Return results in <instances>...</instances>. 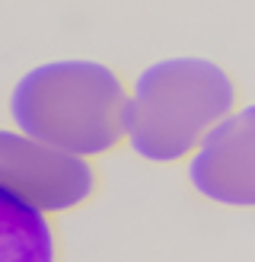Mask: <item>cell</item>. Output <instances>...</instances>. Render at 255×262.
I'll return each instance as SVG.
<instances>
[{
	"label": "cell",
	"instance_id": "cell-2",
	"mask_svg": "<svg viewBox=\"0 0 255 262\" xmlns=\"http://www.w3.org/2000/svg\"><path fill=\"white\" fill-rule=\"evenodd\" d=\"M239 90L220 61L172 55L134 77L124 106V144L147 163H178L236 109Z\"/></svg>",
	"mask_w": 255,
	"mask_h": 262
},
{
	"label": "cell",
	"instance_id": "cell-5",
	"mask_svg": "<svg viewBox=\"0 0 255 262\" xmlns=\"http://www.w3.org/2000/svg\"><path fill=\"white\" fill-rule=\"evenodd\" d=\"M61 246L51 217L22 195L0 186V262H58Z\"/></svg>",
	"mask_w": 255,
	"mask_h": 262
},
{
	"label": "cell",
	"instance_id": "cell-1",
	"mask_svg": "<svg viewBox=\"0 0 255 262\" xmlns=\"http://www.w3.org/2000/svg\"><path fill=\"white\" fill-rule=\"evenodd\" d=\"M124 77L93 58H58L26 71L10 90V119L45 147L70 157H102L124 141Z\"/></svg>",
	"mask_w": 255,
	"mask_h": 262
},
{
	"label": "cell",
	"instance_id": "cell-4",
	"mask_svg": "<svg viewBox=\"0 0 255 262\" xmlns=\"http://www.w3.org/2000/svg\"><path fill=\"white\" fill-rule=\"evenodd\" d=\"M185 173L201 199L255 211V102L233 109L208 131Z\"/></svg>",
	"mask_w": 255,
	"mask_h": 262
},
{
	"label": "cell",
	"instance_id": "cell-3",
	"mask_svg": "<svg viewBox=\"0 0 255 262\" xmlns=\"http://www.w3.org/2000/svg\"><path fill=\"white\" fill-rule=\"evenodd\" d=\"M0 186L45 214H67L96 195V166L83 157L45 147L22 131L0 128Z\"/></svg>",
	"mask_w": 255,
	"mask_h": 262
}]
</instances>
